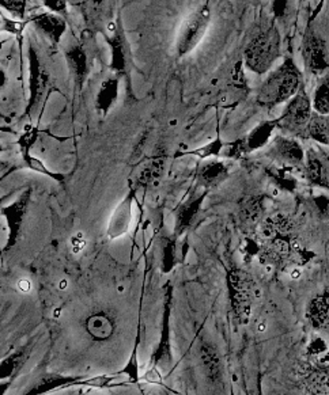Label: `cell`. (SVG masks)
<instances>
[{
  "instance_id": "3957f363",
  "label": "cell",
  "mask_w": 329,
  "mask_h": 395,
  "mask_svg": "<svg viewBox=\"0 0 329 395\" xmlns=\"http://www.w3.org/2000/svg\"><path fill=\"white\" fill-rule=\"evenodd\" d=\"M313 105L304 89L295 94L287 103L282 116L278 120V127L293 135H304L312 120Z\"/></svg>"
},
{
  "instance_id": "277c9868",
  "label": "cell",
  "mask_w": 329,
  "mask_h": 395,
  "mask_svg": "<svg viewBox=\"0 0 329 395\" xmlns=\"http://www.w3.org/2000/svg\"><path fill=\"white\" fill-rule=\"evenodd\" d=\"M302 60L306 70L314 76H323L329 69V53L326 40L312 27L302 38Z\"/></svg>"
},
{
  "instance_id": "d4e9b609",
  "label": "cell",
  "mask_w": 329,
  "mask_h": 395,
  "mask_svg": "<svg viewBox=\"0 0 329 395\" xmlns=\"http://www.w3.org/2000/svg\"><path fill=\"white\" fill-rule=\"evenodd\" d=\"M43 1L44 6L52 13L60 14V13H66L67 10V0H43Z\"/></svg>"
},
{
  "instance_id": "cb8c5ba5",
  "label": "cell",
  "mask_w": 329,
  "mask_h": 395,
  "mask_svg": "<svg viewBox=\"0 0 329 395\" xmlns=\"http://www.w3.org/2000/svg\"><path fill=\"white\" fill-rule=\"evenodd\" d=\"M288 10V0H272V13L276 20H283Z\"/></svg>"
},
{
  "instance_id": "ac0fdd59",
  "label": "cell",
  "mask_w": 329,
  "mask_h": 395,
  "mask_svg": "<svg viewBox=\"0 0 329 395\" xmlns=\"http://www.w3.org/2000/svg\"><path fill=\"white\" fill-rule=\"evenodd\" d=\"M164 163V154H158L151 162L148 163L139 177V182L141 184H148L151 181H154L157 177H160V174L162 173Z\"/></svg>"
},
{
  "instance_id": "7402d4cb",
  "label": "cell",
  "mask_w": 329,
  "mask_h": 395,
  "mask_svg": "<svg viewBox=\"0 0 329 395\" xmlns=\"http://www.w3.org/2000/svg\"><path fill=\"white\" fill-rule=\"evenodd\" d=\"M0 1H1L3 8H6L8 13L15 15L17 18L24 20L27 0H0Z\"/></svg>"
},
{
  "instance_id": "8fae6325",
  "label": "cell",
  "mask_w": 329,
  "mask_h": 395,
  "mask_svg": "<svg viewBox=\"0 0 329 395\" xmlns=\"http://www.w3.org/2000/svg\"><path fill=\"white\" fill-rule=\"evenodd\" d=\"M275 128H278V120L264 121V122H261L260 125H258L248 135V138L244 140L246 151L251 152V151H255V150H259L261 147H264L271 139Z\"/></svg>"
},
{
  "instance_id": "5bb4252c",
  "label": "cell",
  "mask_w": 329,
  "mask_h": 395,
  "mask_svg": "<svg viewBox=\"0 0 329 395\" xmlns=\"http://www.w3.org/2000/svg\"><path fill=\"white\" fill-rule=\"evenodd\" d=\"M306 134L310 139L320 144L329 145V115L323 116V115L314 113L307 125Z\"/></svg>"
},
{
  "instance_id": "44dd1931",
  "label": "cell",
  "mask_w": 329,
  "mask_h": 395,
  "mask_svg": "<svg viewBox=\"0 0 329 395\" xmlns=\"http://www.w3.org/2000/svg\"><path fill=\"white\" fill-rule=\"evenodd\" d=\"M309 386L314 393H329V367L314 372L309 379Z\"/></svg>"
},
{
  "instance_id": "9c48e42d",
  "label": "cell",
  "mask_w": 329,
  "mask_h": 395,
  "mask_svg": "<svg viewBox=\"0 0 329 395\" xmlns=\"http://www.w3.org/2000/svg\"><path fill=\"white\" fill-rule=\"evenodd\" d=\"M275 155L288 164H301L305 161V151L301 144L294 139L278 138L274 144Z\"/></svg>"
},
{
  "instance_id": "7c38bea8",
  "label": "cell",
  "mask_w": 329,
  "mask_h": 395,
  "mask_svg": "<svg viewBox=\"0 0 329 395\" xmlns=\"http://www.w3.org/2000/svg\"><path fill=\"white\" fill-rule=\"evenodd\" d=\"M86 329L94 340L105 341L113 334L115 326H113L112 319L106 314L98 313V314H94V315L88 318Z\"/></svg>"
},
{
  "instance_id": "5b68a950",
  "label": "cell",
  "mask_w": 329,
  "mask_h": 395,
  "mask_svg": "<svg viewBox=\"0 0 329 395\" xmlns=\"http://www.w3.org/2000/svg\"><path fill=\"white\" fill-rule=\"evenodd\" d=\"M210 18V10L207 6H204L196 10L184 22L177 41V52L180 56L187 55L193 48L197 47L209 29Z\"/></svg>"
},
{
  "instance_id": "d6986e66",
  "label": "cell",
  "mask_w": 329,
  "mask_h": 395,
  "mask_svg": "<svg viewBox=\"0 0 329 395\" xmlns=\"http://www.w3.org/2000/svg\"><path fill=\"white\" fill-rule=\"evenodd\" d=\"M227 174V167L220 162H214L211 164H207L203 171H202V177L207 184H215L219 180H222L225 175Z\"/></svg>"
},
{
  "instance_id": "ffe728a7",
  "label": "cell",
  "mask_w": 329,
  "mask_h": 395,
  "mask_svg": "<svg viewBox=\"0 0 329 395\" xmlns=\"http://www.w3.org/2000/svg\"><path fill=\"white\" fill-rule=\"evenodd\" d=\"M202 357H203V363L206 367V371L209 373V376L212 380H215L219 376V360L214 352V349L209 345H204L202 348Z\"/></svg>"
},
{
  "instance_id": "f1b7e54d",
  "label": "cell",
  "mask_w": 329,
  "mask_h": 395,
  "mask_svg": "<svg viewBox=\"0 0 329 395\" xmlns=\"http://www.w3.org/2000/svg\"><path fill=\"white\" fill-rule=\"evenodd\" d=\"M18 289L24 294H27L31 289V282L29 280L21 279L18 281Z\"/></svg>"
},
{
  "instance_id": "6da1fadb",
  "label": "cell",
  "mask_w": 329,
  "mask_h": 395,
  "mask_svg": "<svg viewBox=\"0 0 329 395\" xmlns=\"http://www.w3.org/2000/svg\"><path fill=\"white\" fill-rule=\"evenodd\" d=\"M302 89V73L291 57L284 59L282 64L272 71L258 93L261 106L274 108L290 101Z\"/></svg>"
},
{
  "instance_id": "7a4b0ae2",
  "label": "cell",
  "mask_w": 329,
  "mask_h": 395,
  "mask_svg": "<svg viewBox=\"0 0 329 395\" xmlns=\"http://www.w3.org/2000/svg\"><path fill=\"white\" fill-rule=\"evenodd\" d=\"M281 43L276 24H270L265 30H261L245 48L244 63L246 69L258 75L267 73L281 57Z\"/></svg>"
},
{
  "instance_id": "8992f818",
  "label": "cell",
  "mask_w": 329,
  "mask_h": 395,
  "mask_svg": "<svg viewBox=\"0 0 329 395\" xmlns=\"http://www.w3.org/2000/svg\"><path fill=\"white\" fill-rule=\"evenodd\" d=\"M29 63H30V103L29 110L38 105L49 85V73L33 45L29 47Z\"/></svg>"
},
{
  "instance_id": "4fadbf2b",
  "label": "cell",
  "mask_w": 329,
  "mask_h": 395,
  "mask_svg": "<svg viewBox=\"0 0 329 395\" xmlns=\"http://www.w3.org/2000/svg\"><path fill=\"white\" fill-rule=\"evenodd\" d=\"M306 174H307V180L313 185L328 186L327 168L323 161L313 151H309L306 157Z\"/></svg>"
},
{
  "instance_id": "e0dca14e",
  "label": "cell",
  "mask_w": 329,
  "mask_h": 395,
  "mask_svg": "<svg viewBox=\"0 0 329 395\" xmlns=\"http://www.w3.org/2000/svg\"><path fill=\"white\" fill-rule=\"evenodd\" d=\"M313 110L314 113L328 116L329 115V75L324 76L323 80L318 83L314 95H313Z\"/></svg>"
},
{
  "instance_id": "30bf717a",
  "label": "cell",
  "mask_w": 329,
  "mask_h": 395,
  "mask_svg": "<svg viewBox=\"0 0 329 395\" xmlns=\"http://www.w3.org/2000/svg\"><path fill=\"white\" fill-rule=\"evenodd\" d=\"M307 319L313 327L320 329L329 319V292L317 295L312 299L307 307Z\"/></svg>"
},
{
  "instance_id": "9a60e30c",
  "label": "cell",
  "mask_w": 329,
  "mask_h": 395,
  "mask_svg": "<svg viewBox=\"0 0 329 395\" xmlns=\"http://www.w3.org/2000/svg\"><path fill=\"white\" fill-rule=\"evenodd\" d=\"M118 94V80L116 78H109L106 79L101 90L97 96V108L102 112H106L111 109V106L115 103Z\"/></svg>"
},
{
  "instance_id": "ba28073f",
  "label": "cell",
  "mask_w": 329,
  "mask_h": 395,
  "mask_svg": "<svg viewBox=\"0 0 329 395\" xmlns=\"http://www.w3.org/2000/svg\"><path fill=\"white\" fill-rule=\"evenodd\" d=\"M66 60L70 67L71 72L79 86L85 83L88 79V75L90 72L89 67V59L88 53L82 45H74L66 52Z\"/></svg>"
},
{
  "instance_id": "52a82bcc",
  "label": "cell",
  "mask_w": 329,
  "mask_h": 395,
  "mask_svg": "<svg viewBox=\"0 0 329 395\" xmlns=\"http://www.w3.org/2000/svg\"><path fill=\"white\" fill-rule=\"evenodd\" d=\"M30 21L38 30H41L46 36H48L53 44H59L63 34L67 30V24L64 22V20L52 13L37 14Z\"/></svg>"
},
{
  "instance_id": "83f0119b",
  "label": "cell",
  "mask_w": 329,
  "mask_h": 395,
  "mask_svg": "<svg viewBox=\"0 0 329 395\" xmlns=\"http://www.w3.org/2000/svg\"><path fill=\"white\" fill-rule=\"evenodd\" d=\"M71 245H72L74 253H79V252L85 247V245H86V240H85V238H83V234H76V235L71 239Z\"/></svg>"
},
{
  "instance_id": "484cf974",
  "label": "cell",
  "mask_w": 329,
  "mask_h": 395,
  "mask_svg": "<svg viewBox=\"0 0 329 395\" xmlns=\"http://www.w3.org/2000/svg\"><path fill=\"white\" fill-rule=\"evenodd\" d=\"M24 26V24H20V22H15V21H10L7 18H3L1 29L8 31V33H11V34H20V33H22Z\"/></svg>"
},
{
  "instance_id": "603a6c76",
  "label": "cell",
  "mask_w": 329,
  "mask_h": 395,
  "mask_svg": "<svg viewBox=\"0 0 329 395\" xmlns=\"http://www.w3.org/2000/svg\"><path fill=\"white\" fill-rule=\"evenodd\" d=\"M260 213H261V199H252V200H249L244 206V208H242L244 219H246V220L258 219Z\"/></svg>"
},
{
  "instance_id": "2e32d148",
  "label": "cell",
  "mask_w": 329,
  "mask_h": 395,
  "mask_svg": "<svg viewBox=\"0 0 329 395\" xmlns=\"http://www.w3.org/2000/svg\"><path fill=\"white\" fill-rule=\"evenodd\" d=\"M108 41H109L111 49H112V62H111L112 70L124 71L125 66H127V56H125L124 38H122L121 33L116 30L115 34L112 36V38H109Z\"/></svg>"
},
{
  "instance_id": "4316f807",
  "label": "cell",
  "mask_w": 329,
  "mask_h": 395,
  "mask_svg": "<svg viewBox=\"0 0 329 395\" xmlns=\"http://www.w3.org/2000/svg\"><path fill=\"white\" fill-rule=\"evenodd\" d=\"M327 350V344L324 340L321 338H316L312 341V344L309 345V353L313 356H318L321 353H324Z\"/></svg>"
}]
</instances>
